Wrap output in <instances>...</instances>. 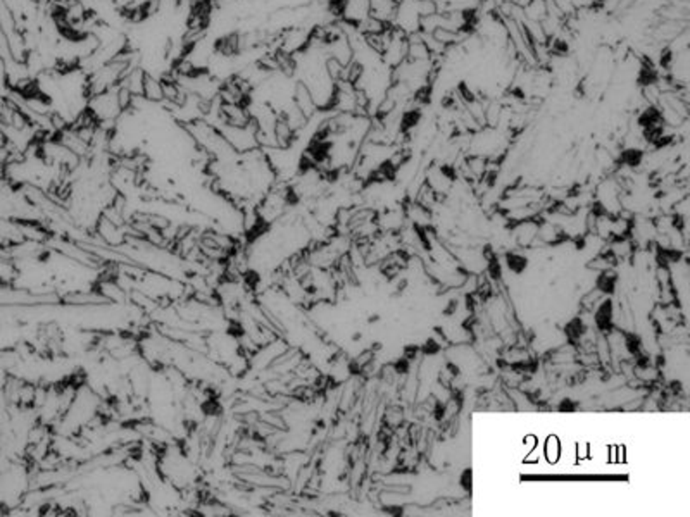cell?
I'll use <instances>...</instances> for the list:
<instances>
[{"label":"cell","mask_w":690,"mask_h":517,"mask_svg":"<svg viewBox=\"0 0 690 517\" xmlns=\"http://www.w3.org/2000/svg\"><path fill=\"white\" fill-rule=\"evenodd\" d=\"M216 128L219 130V133L223 135V138L226 140L228 145H230L236 154H246V152L254 150V148H259L258 143V126H256L254 121H251L247 126H234V124H226V123H219L216 124Z\"/></svg>","instance_id":"obj_1"},{"label":"cell","mask_w":690,"mask_h":517,"mask_svg":"<svg viewBox=\"0 0 690 517\" xmlns=\"http://www.w3.org/2000/svg\"><path fill=\"white\" fill-rule=\"evenodd\" d=\"M370 14H371L370 0H344L342 11H340V18H342V21L352 23V25H359V23H363Z\"/></svg>","instance_id":"obj_2"},{"label":"cell","mask_w":690,"mask_h":517,"mask_svg":"<svg viewBox=\"0 0 690 517\" xmlns=\"http://www.w3.org/2000/svg\"><path fill=\"white\" fill-rule=\"evenodd\" d=\"M292 100H294L295 107L302 112L306 118H311L312 114H316L319 109L316 107L314 99H312L311 90H309L307 85L304 82H297L294 85V91H292Z\"/></svg>","instance_id":"obj_3"},{"label":"cell","mask_w":690,"mask_h":517,"mask_svg":"<svg viewBox=\"0 0 690 517\" xmlns=\"http://www.w3.org/2000/svg\"><path fill=\"white\" fill-rule=\"evenodd\" d=\"M397 2L399 0H370L371 16H375V18L382 19L383 23L390 25L397 9Z\"/></svg>","instance_id":"obj_4"},{"label":"cell","mask_w":690,"mask_h":517,"mask_svg":"<svg viewBox=\"0 0 690 517\" xmlns=\"http://www.w3.org/2000/svg\"><path fill=\"white\" fill-rule=\"evenodd\" d=\"M142 97L148 100V102H158L163 104L164 95H163V82L158 76L147 73L146 74V82H143V94Z\"/></svg>","instance_id":"obj_5"},{"label":"cell","mask_w":690,"mask_h":517,"mask_svg":"<svg viewBox=\"0 0 690 517\" xmlns=\"http://www.w3.org/2000/svg\"><path fill=\"white\" fill-rule=\"evenodd\" d=\"M547 18V0H530L523 7V19L532 23H542Z\"/></svg>","instance_id":"obj_6"}]
</instances>
